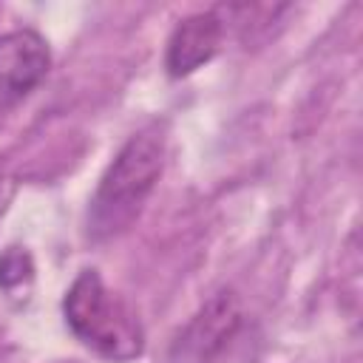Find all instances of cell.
Returning <instances> with one entry per match:
<instances>
[{"label":"cell","instance_id":"obj_1","mask_svg":"<svg viewBox=\"0 0 363 363\" xmlns=\"http://www.w3.org/2000/svg\"><path fill=\"white\" fill-rule=\"evenodd\" d=\"M164 153L167 139L159 122L136 130L119 147L88 207V233L94 241L113 238L133 224L164 170Z\"/></svg>","mask_w":363,"mask_h":363},{"label":"cell","instance_id":"obj_6","mask_svg":"<svg viewBox=\"0 0 363 363\" xmlns=\"http://www.w3.org/2000/svg\"><path fill=\"white\" fill-rule=\"evenodd\" d=\"M34 278V261L23 247H9L0 255V286L6 292H17L20 286H28Z\"/></svg>","mask_w":363,"mask_h":363},{"label":"cell","instance_id":"obj_8","mask_svg":"<svg viewBox=\"0 0 363 363\" xmlns=\"http://www.w3.org/2000/svg\"><path fill=\"white\" fill-rule=\"evenodd\" d=\"M0 349H3V332H0Z\"/></svg>","mask_w":363,"mask_h":363},{"label":"cell","instance_id":"obj_2","mask_svg":"<svg viewBox=\"0 0 363 363\" xmlns=\"http://www.w3.org/2000/svg\"><path fill=\"white\" fill-rule=\"evenodd\" d=\"M62 312L68 329L105 360L128 363L145 349V332L136 312L105 286L96 269H82L71 281Z\"/></svg>","mask_w":363,"mask_h":363},{"label":"cell","instance_id":"obj_5","mask_svg":"<svg viewBox=\"0 0 363 363\" xmlns=\"http://www.w3.org/2000/svg\"><path fill=\"white\" fill-rule=\"evenodd\" d=\"M221 37H224V20L216 11H196L184 17L167 40V51H164L167 74L173 79H182L199 71L201 65H207L218 54Z\"/></svg>","mask_w":363,"mask_h":363},{"label":"cell","instance_id":"obj_4","mask_svg":"<svg viewBox=\"0 0 363 363\" xmlns=\"http://www.w3.org/2000/svg\"><path fill=\"white\" fill-rule=\"evenodd\" d=\"M51 68L48 43L31 28H14L0 34V94L20 99L34 91Z\"/></svg>","mask_w":363,"mask_h":363},{"label":"cell","instance_id":"obj_7","mask_svg":"<svg viewBox=\"0 0 363 363\" xmlns=\"http://www.w3.org/2000/svg\"><path fill=\"white\" fill-rule=\"evenodd\" d=\"M11 196H14V182H11V176H9V173L3 170V164H0V213L9 207Z\"/></svg>","mask_w":363,"mask_h":363},{"label":"cell","instance_id":"obj_3","mask_svg":"<svg viewBox=\"0 0 363 363\" xmlns=\"http://www.w3.org/2000/svg\"><path fill=\"white\" fill-rule=\"evenodd\" d=\"M241 326V306L233 289H218L182 329L173 343V363H213Z\"/></svg>","mask_w":363,"mask_h":363}]
</instances>
